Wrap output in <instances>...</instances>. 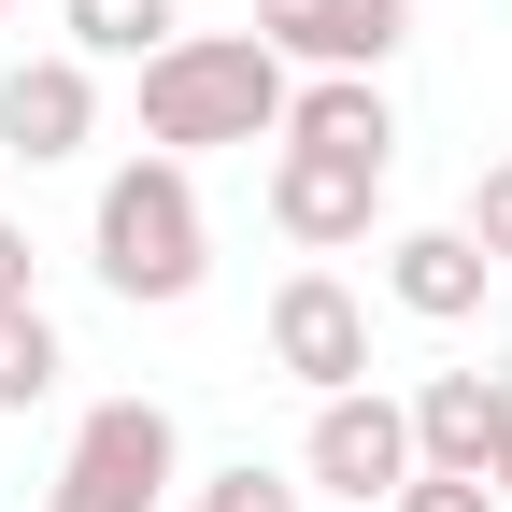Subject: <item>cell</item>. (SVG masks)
<instances>
[{
  "mask_svg": "<svg viewBox=\"0 0 512 512\" xmlns=\"http://www.w3.org/2000/svg\"><path fill=\"white\" fill-rule=\"evenodd\" d=\"M285 100L299 72L256 29H185L143 57V143L157 157H214V143H285Z\"/></svg>",
  "mask_w": 512,
  "mask_h": 512,
  "instance_id": "6da1fadb",
  "label": "cell"
},
{
  "mask_svg": "<svg viewBox=\"0 0 512 512\" xmlns=\"http://www.w3.org/2000/svg\"><path fill=\"white\" fill-rule=\"evenodd\" d=\"M86 256H100V285H114L128 313L200 299V271H214V228H200V157H128V171H100Z\"/></svg>",
  "mask_w": 512,
  "mask_h": 512,
  "instance_id": "7a4b0ae2",
  "label": "cell"
},
{
  "mask_svg": "<svg viewBox=\"0 0 512 512\" xmlns=\"http://www.w3.org/2000/svg\"><path fill=\"white\" fill-rule=\"evenodd\" d=\"M171 498H185L171 399H100L72 427V456H57V484H43V512H171Z\"/></svg>",
  "mask_w": 512,
  "mask_h": 512,
  "instance_id": "3957f363",
  "label": "cell"
},
{
  "mask_svg": "<svg viewBox=\"0 0 512 512\" xmlns=\"http://www.w3.org/2000/svg\"><path fill=\"white\" fill-rule=\"evenodd\" d=\"M299 484L328 498H399L413 484V399H384V384H342V399H313V441H299Z\"/></svg>",
  "mask_w": 512,
  "mask_h": 512,
  "instance_id": "277c9868",
  "label": "cell"
},
{
  "mask_svg": "<svg viewBox=\"0 0 512 512\" xmlns=\"http://www.w3.org/2000/svg\"><path fill=\"white\" fill-rule=\"evenodd\" d=\"M271 370L313 384V399L370 384V299H356L342 271H285V285H271Z\"/></svg>",
  "mask_w": 512,
  "mask_h": 512,
  "instance_id": "5b68a950",
  "label": "cell"
},
{
  "mask_svg": "<svg viewBox=\"0 0 512 512\" xmlns=\"http://www.w3.org/2000/svg\"><path fill=\"white\" fill-rule=\"evenodd\" d=\"M100 143V72L72 43L57 57H15V72H0V157L15 171H57V157H86Z\"/></svg>",
  "mask_w": 512,
  "mask_h": 512,
  "instance_id": "8992f818",
  "label": "cell"
},
{
  "mask_svg": "<svg viewBox=\"0 0 512 512\" xmlns=\"http://www.w3.org/2000/svg\"><path fill=\"white\" fill-rule=\"evenodd\" d=\"M256 43L285 72H384L413 43V0H256Z\"/></svg>",
  "mask_w": 512,
  "mask_h": 512,
  "instance_id": "52a82bcc",
  "label": "cell"
},
{
  "mask_svg": "<svg viewBox=\"0 0 512 512\" xmlns=\"http://www.w3.org/2000/svg\"><path fill=\"white\" fill-rule=\"evenodd\" d=\"M384 214V157H328V143H271V228L285 242H370Z\"/></svg>",
  "mask_w": 512,
  "mask_h": 512,
  "instance_id": "ba28073f",
  "label": "cell"
},
{
  "mask_svg": "<svg viewBox=\"0 0 512 512\" xmlns=\"http://www.w3.org/2000/svg\"><path fill=\"white\" fill-rule=\"evenodd\" d=\"M512 441V370H427L413 384V470H498Z\"/></svg>",
  "mask_w": 512,
  "mask_h": 512,
  "instance_id": "9c48e42d",
  "label": "cell"
},
{
  "mask_svg": "<svg viewBox=\"0 0 512 512\" xmlns=\"http://www.w3.org/2000/svg\"><path fill=\"white\" fill-rule=\"evenodd\" d=\"M484 285H498V256L470 228H399V242H384V299H399L413 328H470Z\"/></svg>",
  "mask_w": 512,
  "mask_h": 512,
  "instance_id": "30bf717a",
  "label": "cell"
},
{
  "mask_svg": "<svg viewBox=\"0 0 512 512\" xmlns=\"http://www.w3.org/2000/svg\"><path fill=\"white\" fill-rule=\"evenodd\" d=\"M285 143H328V157H384L399 171V100H384V72H313L285 100Z\"/></svg>",
  "mask_w": 512,
  "mask_h": 512,
  "instance_id": "8fae6325",
  "label": "cell"
},
{
  "mask_svg": "<svg viewBox=\"0 0 512 512\" xmlns=\"http://www.w3.org/2000/svg\"><path fill=\"white\" fill-rule=\"evenodd\" d=\"M57 15H72V57H86V72H100V57H128V72H143L157 43H185L171 0H57Z\"/></svg>",
  "mask_w": 512,
  "mask_h": 512,
  "instance_id": "7c38bea8",
  "label": "cell"
},
{
  "mask_svg": "<svg viewBox=\"0 0 512 512\" xmlns=\"http://www.w3.org/2000/svg\"><path fill=\"white\" fill-rule=\"evenodd\" d=\"M57 370H72V356H57V313L29 299V313H0V413H43L57 399Z\"/></svg>",
  "mask_w": 512,
  "mask_h": 512,
  "instance_id": "4fadbf2b",
  "label": "cell"
},
{
  "mask_svg": "<svg viewBox=\"0 0 512 512\" xmlns=\"http://www.w3.org/2000/svg\"><path fill=\"white\" fill-rule=\"evenodd\" d=\"M171 512H299V484H285V470H256V456H242V470H214V484H185Z\"/></svg>",
  "mask_w": 512,
  "mask_h": 512,
  "instance_id": "5bb4252c",
  "label": "cell"
},
{
  "mask_svg": "<svg viewBox=\"0 0 512 512\" xmlns=\"http://www.w3.org/2000/svg\"><path fill=\"white\" fill-rule=\"evenodd\" d=\"M384 512H512V498H498L484 470H413L399 498H384Z\"/></svg>",
  "mask_w": 512,
  "mask_h": 512,
  "instance_id": "9a60e30c",
  "label": "cell"
},
{
  "mask_svg": "<svg viewBox=\"0 0 512 512\" xmlns=\"http://www.w3.org/2000/svg\"><path fill=\"white\" fill-rule=\"evenodd\" d=\"M456 228H470L498 271H512V157H484V171H470V214H456Z\"/></svg>",
  "mask_w": 512,
  "mask_h": 512,
  "instance_id": "2e32d148",
  "label": "cell"
},
{
  "mask_svg": "<svg viewBox=\"0 0 512 512\" xmlns=\"http://www.w3.org/2000/svg\"><path fill=\"white\" fill-rule=\"evenodd\" d=\"M29 271H43V256H29V228L0 214V313H29Z\"/></svg>",
  "mask_w": 512,
  "mask_h": 512,
  "instance_id": "e0dca14e",
  "label": "cell"
},
{
  "mask_svg": "<svg viewBox=\"0 0 512 512\" xmlns=\"http://www.w3.org/2000/svg\"><path fill=\"white\" fill-rule=\"evenodd\" d=\"M484 484H498V498H512V441H498V470H484Z\"/></svg>",
  "mask_w": 512,
  "mask_h": 512,
  "instance_id": "ac0fdd59",
  "label": "cell"
},
{
  "mask_svg": "<svg viewBox=\"0 0 512 512\" xmlns=\"http://www.w3.org/2000/svg\"><path fill=\"white\" fill-rule=\"evenodd\" d=\"M0 15H29V0H0Z\"/></svg>",
  "mask_w": 512,
  "mask_h": 512,
  "instance_id": "d6986e66",
  "label": "cell"
},
{
  "mask_svg": "<svg viewBox=\"0 0 512 512\" xmlns=\"http://www.w3.org/2000/svg\"><path fill=\"white\" fill-rule=\"evenodd\" d=\"M0 171H15V157H0Z\"/></svg>",
  "mask_w": 512,
  "mask_h": 512,
  "instance_id": "ffe728a7",
  "label": "cell"
}]
</instances>
